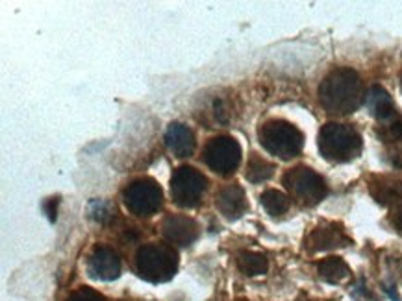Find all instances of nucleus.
<instances>
[{"label":"nucleus","instance_id":"f8f14e48","mask_svg":"<svg viewBox=\"0 0 402 301\" xmlns=\"http://www.w3.org/2000/svg\"><path fill=\"white\" fill-rule=\"evenodd\" d=\"M215 205L217 209L221 211V215H225L230 220L239 218V216L245 215V211L248 209L245 190L237 183L222 187V189L215 194Z\"/></svg>","mask_w":402,"mask_h":301},{"label":"nucleus","instance_id":"f03ea898","mask_svg":"<svg viewBox=\"0 0 402 301\" xmlns=\"http://www.w3.org/2000/svg\"><path fill=\"white\" fill-rule=\"evenodd\" d=\"M363 148L361 135L347 124L330 122L319 132L321 155L332 163H349L360 155Z\"/></svg>","mask_w":402,"mask_h":301},{"label":"nucleus","instance_id":"20e7f679","mask_svg":"<svg viewBox=\"0 0 402 301\" xmlns=\"http://www.w3.org/2000/svg\"><path fill=\"white\" fill-rule=\"evenodd\" d=\"M138 274L149 283H166L178 270V255L166 244H145L135 257Z\"/></svg>","mask_w":402,"mask_h":301},{"label":"nucleus","instance_id":"6e6552de","mask_svg":"<svg viewBox=\"0 0 402 301\" xmlns=\"http://www.w3.org/2000/svg\"><path fill=\"white\" fill-rule=\"evenodd\" d=\"M204 163L210 167L215 174L228 176L234 174L241 163V146L234 137H213L204 148Z\"/></svg>","mask_w":402,"mask_h":301},{"label":"nucleus","instance_id":"39448f33","mask_svg":"<svg viewBox=\"0 0 402 301\" xmlns=\"http://www.w3.org/2000/svg\"><path fill=\"white\" fill-rule=\"evenodd\" d=\"M282 181L291 196L299 200L302 205H317L328 194L325 179L308 167H295L288 170Z\"/></svg>","mask_w":402,"mask_h":301},{"label":"nucleus","instance_id":"2eb2a0df","mask_svg":"<svg viewBox=\"0 0 402 301\" xmlns=\"http://www.w3.org/2000/svg\"><path fill=\"white\" fill-rule=\"evenodd\" d=\"M237 268L241 270V274L248 277L263 276L269 270V260L263 253H256V251H241L237 255Z\"/></svg>","mask_w":402,"mask_h":301},{"label":"nucleus","instance_id":"5701e85b","mask_svg":"<svg viewBox=\"0 0 402 301\" xmlns=\"http://www.w3.org/2000/svg\"><path fill=\"white\" fill-rule=\"evenodd\" d=\"M56 205H58V198H51L45 202V205H43V209H45V213H47L48 220L51 222H56Z\"/></svg>","mask_w":402,"mask_h":301},{"label":"nucleus","instance_id":"9b49d317","mask_svg":"<svg viewBox=\"0 0 402 301\" xmlns=\"http://www.w3.org/2000/svg\"><path fill=\"white\" fill-rule=\"evenodd\" d=\"M351 244V239L345 235V231L341 230V225L326 224L321 227H315L311 235L306 240V246L311 253L317 251H330L335 248H343V246Z\"/></svg>","mask_w":402,"mask_h":301},{"label":"nucleus","instance_id":"aec40b11","mask_svg":"<svg viewBox=\"0 0 402 301\" xmlns=\"http://www.w3.org/2000/svg\"><path fill=\"white\" fill-rule=\"evenodd\" d=\"M89 215L91 218L100 222V224H106L112 216H114V211H112V205L108 202H104V200H93L91 204H89Z\"/></svg>","mask_w":402,"mask_h":301},{"label":"nucleus","instance_id":"a211bd4d","mask_svg":"<svg viewBox=\"0 0 402 301\" xmlns=\"http://www.w3.org/2000/svg\"><path fill=\"white\" fill-rule=\"evenodd\" d=\"M260 204L263 205V209L267 211L271 216L286 215L289 209V198L284 192H280L276 189H269L260 196Z\"/></svg>","mask_w":402,"mask_h":301},{"label":"nucleus","instance_id":"6ab92c4d","mask_svg":"<svg viewBox=\"0 0 402 301\" xmlns=\"http://www.w3.org/2000/svg\"><path fill=\"white\" fill-rule=\"evenodd\" d=\"M274 174V164L265 161L260 155H253L248 159L247 170H245V178L250 181V183H262V181H267L269 178H273Z\"/></svg>","mask_w":402,"mask_h":301},{"label":"nucleus","instance_id":"4468645a","mask_svg":"<svg viewBox=\"0 0 402 301\" xmlns=\"http://www.w3.org/2000/svg\"><path fill=\"white\" fill-rule=\"evenodd\" d=\"M366 106L373 117L380 122H389L395 118V104L384 87L373 85L366 92Z\"/></svg>","mask_w":402,"mask_h":301},{"label":"nucleus","instance_id":"7ed1b4c3","mask_svg":"<svg viewBox=\"0 0 402 301\" xmlns=\"http://www.w3.org/2000/svg\"><path fill=\"white\" fill-rule=\"evenodd\" d=\"M260 143L271 155L289 161L304 148V135L288 120H269L260 128Z\"/></svg>","mask_w":402,"mask_h":301},{"label":"nucleus","instance_id":"4be33fe9","mask_svg":"<svg viewBox=\"0 0 402 301\" xmlns=\"http://www.w3.org/2000/svg\"><path fill=\"white\" fill-rule=\"evenodd\" d=\"M67 301H106V300H104L102 294H98V292L93 290V288L83 286V288H78L76 292H72Z\"/></svg>","mask_w":402,"mask_h":301},{"label":"nucleus","instance_id":"dca6fc26","mask_svg":"<svg viewBox=\"0 0 402 301\" xmlns=\"http://www.w3.org/2000/svg\"><path fill=\"white\" fill-rule=\"evenodd\" d=\"M319 272V277L326 283H341L343 279L351 276V268L347 265L345 260L340 259V257H330V259H325L317 268Z\"/></svg>","mask_w":402,"mask_h":301},{"label":"nucleus","instance_id":"1a4fd4ad","mask_svg":"<svg viewBox=\"0 0 402 301\" xmlns=\"http://www.w3.org/2000/svg\"><path fill=\"white\" fill-rule=\"evenodd\" d=\"M88 272L95 279L114 281L121 276V259L108 246H98L89 257Z\"/></svg>","mask_w":402,"mask_h":301},{"label":"nucleus","instance_id":"393cba45","mask_svg":"<svg viewBox=\"0 0 402 301\" xmlns=\"http://www.w3.org/2000/svg\"><path fill=\"white\" fill-rule=\"evenodd\" d=\"M384 290H386V292H387V296L391 298V300H393V301H401V296H398L397 292L393 290V286H384Z\"/></svg>","mask_w":402,"mask_h":301},{"label":"nucleus","instance_id":"f257e3e1","mask_svg":"<svg viewBox=\"0 0 402 301\" xmlns=\"http://www.w3.org/2000/svg\"><path fill=\"white\" fill-rule=\"evenodd\" d=\"M319 100L330 115H351L366 104L360 74L352 69H335L321 82Z\"/></svg>","mask_w":402,"mask_h":301},{"label":"nucleus","instance_id":"b1692460","mask_svg":"<svg viewBox=\"0 0 402 301\" xmlns=\"http://www.w3.org/2000/svg\"><path fill=\"white\" fill-rule=\"evenodd\" d=\"M391 222H393V225H395V227H397L398 231H402V207H401V209L395 211V215L391 216Z\"/></svg>","mask_w":402,"mask_h":301},{"label":"nucleus","instance_id":"0eeeda50","mask_svg":"<svg viewBox=\"0 0 402 301\" xmlns=\"http://www.w3.org/2000/svg\"><path fill=\"white\" fill-rule=\"evenodd\" d=\"M208 179L193 167H180L170 178V196L178 207L193 209L201 204Z\"/></svg>","mask_w":402,"mask_h":301},{"label":"nucleus","instance_id":"f3484780","mask_svg":"<svg viewBox=\"0 0 402 301\" xmlns=\"http://www.w3.org/2000/svg\"><path fill=\"white\" fill-rule=\"evenodd\" d=\"M371 194L380 205H397L402 202V183L378 181L371 185Z\"/></svg>","mask_w":402,"mask_h":301},{"label":"nucleus","instance_id":"9d476101","mask_svg":"<svg viewBox=\"0 0 402 301\" xmlns=\"http://www.w3.org/2000/svg\"><path fill=\"white\" fill-rule=\"evenodd\" d=\"M163 235L176 246H191L199 239V224L189 216L169 215L161 224Z\"/></svg>","mask_w":402,"mask_h":301},{"label":"nucleus","instance_id":"412c9836","mask_svg":"<svg viewBox=\"0 0 402 301\" xmlns=\"http://www.w3.org/2000/svg\"><path fill=\"white\" fill-rule=\"evenodd\" d=\"M382 139H386L387 143L389 141H402V118H393L389 120L384 132H382Z\"/></svg>","mask_w":402,"mask_h":301},{"label":"nucleus","instance_id":"423d86ee","mask_svg":"<svg viewBox=\"0 0 402 301\" xmlns=\"http://www.w3.org/2000/svg\"><path fill=\"white\" fill-rule=\"evenodd\" d=\"M163 204V192L152 178L135 179L124 190V205L135 216H152Z\"/></svg>","mask_w":402,"mask_h":301},{"label":"nucleus","instance_id":"ddd939ff","mask_svg":"<svg viewBox=\"0 0 402 301\" xmlns=\"http://www.w3.org/2000/svg\"><path fill=\"white\" fill-rule=\"evenodd\" d=\"M166 144L167 148L173 152V155L184 159L193 155L196 141L193 132H191L187 126H184V124L180 122H173L166 132Z\"/></svg>","mask_w":402,"mask_h":301}]
</instances>
